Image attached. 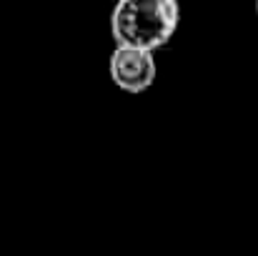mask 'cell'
<instances>
[{
  "label": "cell",
  "mask_w": 258,
  "mask_h": 256,
  "mask_svg": "<svg viewBox=\"0 0 258 256\" xmlns=\"http://www.w3.org/2000/svg\"><path fill=\"white\" fill-rule=\"evenodd\" d=\"M178 20V0H118L110 15V33L115 45L158 50L173 38Z\"/></svg>",
  "instance_id": "cell-1"
},
{
  "label": "cell",
  "mask_w": 258,
  "mask_h": 256,
  "mask_svg": "<svg viewBox=\"0 0 258 256\" xmlns=\"http://www.w3.org/2000/svg\"><path fill=\"white\" fill-rule=\"evenodd\" d=\"M256 15H258V0H256Z\"/></svg>",
  "instance_id": "cell-3"
},
{
  "label": "cell",
  "mask_w": 258,
  "mask_h": 256,
  "mask_svg": "<svg viewBox=\"0 0 258 256\" xmlns=\"http://www.w3.org/2000/svg\"><path fill=\"white\" fill-rule=\"evenodd\" d=\"M156 58L153 50L133 48V45H115L110 56V78L125 93H146L156 83Z\"/></svg>",
  "instance_id": "cell-2"
}]
</instances>
